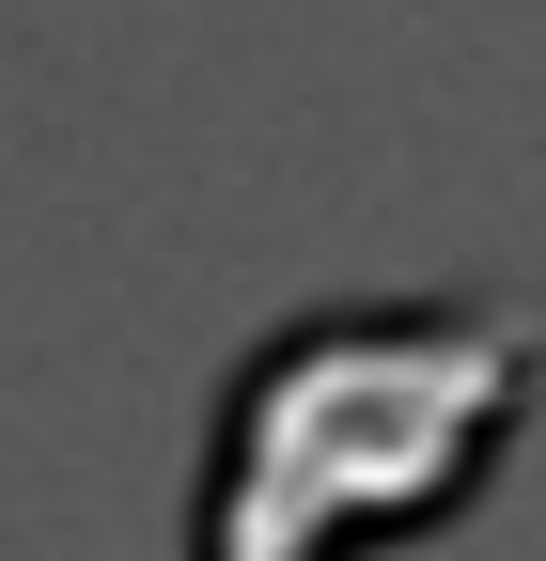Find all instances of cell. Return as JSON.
Returning <instances> with one entry per match:
<instances>
[{
  "instance_id": "1",
  "label": "cell",
  "mask_w": 546,
  "mask_h": 561,
  "mask_svg": "<svg viewBox=\"0 0 546 561\" xmlns=\"http://www.w3.org/2000/svg\"><path fill=\"white\" fill-rule=\"evenodd\" d=\"M546 359L531 312H344L297 328L282 359L235 390L219 453V546L282 515L297 546H390L468 500V468L500 453V421Z\"/></svg>"
}]
</instances>
